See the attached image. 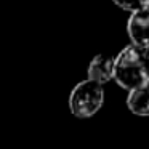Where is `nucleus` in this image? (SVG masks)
I'll return each instance as SVG.
<instances>
[{
  "mask_svg": "<svg viewBox=\"0 0 149 149\" xmlns=\"http://www.w3.org/2000/svg\"><path fill=\"white\" fill-rule=\"evenodd\" d=\"M114 3L119 5L120 8L128 11H138V10H144L149 8V0H114Z\"/></svg>",
  "mask_w": 149,
  "mask_h": 149,
  "instance_id": "nucleus-6",
  "label": "nucleus"
},
{
  "mask_svg": "<svg viewBox=\"0 0 149 149\" xmlns=\"http://www.w3.org/2000/svg\"><path fill=\"white\" fill-rule=\"evenodd\" d=\"M88 79L98 84H106L114 79V58L107 55H96L88 64Z\"/></svg>",
  "mask_w": 149,
  "mask_h": 149,
  "instance_id": "nucleus-4",
  "label": "nucleus"
},
{
  "mask_svg": "<svg viewBox=\"0 0 149 149\" xmlns=\"http://www.w3.org/2000/svg\"><path fill=\"white\" fill-rule=\"evenodd\" d=\"M127 31L133 45L149 48V8L133 11L127 24Z\"/></svg>",
  "mask_w": 149,
  "mask_h": 149,
  "instance_id": "nucleus-3",
  "label": "nucleus"
},
{
  "mask_svg": "<svg viewBox=\"0 0 149 149\" xmlns=\"http://www.w3.org/2000/svg\"><path fill=\"white\" fill-rule=\"evenodd\" d=\"M127 106L136 116H149V85L130 91Z\"/></svg>",
  "mask_w": 149,
  "mask_h": 149,
  "instance_id": "nucleus-5",
  "label": "nucleus"
},
{
  "mask_svg": "<svg viewBox=\"0 0 149 149\" xmlns=\"http://www.w3.org/2000/svg\"><path fill=\"white\" fill-rule=\"evenodd\" d=\"M114 79L127 90L146 87L149 84V48L128 45L114 59Z\"/></svg>",
  "mask_w": 149,
  "mask_h": 149,
  "instance_id": "nucleus-1",
  "label": "nucleus"
},
{
  "mask_svg": "<svg viewBox=\"0 0 149 149\" xmlns=\"http://www.w3.org/2000/svg\"><path fill=\"white\" fill-rule=\"evenodd\" d=\"M104 103V88L95 80L80 82L75 85L69 98L71 112L77 117H91L101 109Z\"/></svg>",
  "mask_w": 149,
  "mask_h": 149,
  "instance_id": "nucleus-2",
  "label": "nucleus"
}]
</instances>
